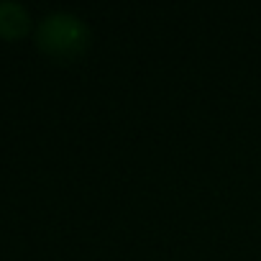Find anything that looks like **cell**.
<instances>
[{
	"mask_svg": "<svg viewBox=\"0 0 261 261\" xmlns=\"http://www.w3.org/2000/svg\"><path fill=\"white\" fill-rule=\"evenodd\" d=\"M34 39H36V46L46 57H54L59 62H72L87 51L92 34H90V26L77 13L54 11L39 21Z\"/></svg>",
	"mask_w": 261,
	"mask_h": 261,
	"instance_id": "cell-1",
	"label": "cell"
},
{
	"mask_svg": "<svg viewBox=\"0 0 261 261\" xmlns=\"http://www.w3.org/2000/svg\"><path fill=\"white\" fill-rule=\"evenodd\" d=\"M31 29V13L18 0H0V36L16 41L23 39Z\"/></svg>",
	"mask_w": 261,
	"mask_h": 261,
	"instance_id": "cell-2",
	"label": "cell"
}]
</instances>
